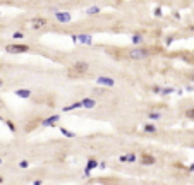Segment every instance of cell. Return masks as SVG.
Wrapping results in <instances>:
<instances>
[{
	"mask_svg": "<svg viewBox=\"0 0 194 185\" xmlns=\"http://www.w3.org/2000/svg\"><path fill=\"white\" fill-rule=\"evenodd\" d=\"M143 41H144V38H143V34H139V33L132 34V43H134V45H141Z\"/></svg>",
	"mask_w": 194,
	"mask_h": 185,
	"instance_id": "18",
	"label": "cell"
},
{
	"mask_svg": "<svg viewBox=\"0 0 194 185\" xmlns=\"http://www.w3.org/2000/svg\"><path fill=\"white\" fill-rule=\"evenodd\" d=\"M143 130H144L146 134H157L158 132L157 127H155L153 123H144V125H143Z\"/></svg>",
	"mask_w": 194,
	"mask_h": 185,
	"instance_id": "16",
	"label": "cell"
},
{
	"mask_svg": "<svg viewBox=\"0 0 194 185\" xmlns=\"http://www.w3.org/2000/svg\"><path fill=\"white\" fill-rule=\"evenodd\" d=\"M189 79H191V81H194V74H191V77H189Z\"/></svg>",
	"mask_w": 194,
	"mask_h": 185,
	"instance_id": "30",
	"label": "cell"
},
{
	"mask_svg": "<svg viewBox=\"0 0 194 185\" xmlns=\"http://www.w3.org/2000/svg\"><path fill=\"white\" fill-rule=\"evenodd\" d=\"M160 89H161V86H151V92H153V94H160Z\"/></svg>",
	"mask_w": 194,
	"mask_h": 185,
	"instance_id": "25",
	"label": "cell"
},
{
	"mask_svg": "<svg viewBox=\"0 0 194 185\" xmlns=\"http://www.w3.org/2000/svg\"><path fill=\"white\" fill-rule=\"evenodd\" d=\"M148 118L151 120V122H155V120H161V118H163V115H161L160 111H149Z\"/></svg>",
	"mask_w": 194,
	"mask_h": 185,
	"instance_id": "17",
	"label": "cell"
},
{
	"mask_svg": "<svg viewBox=\"0 0 194 185\" xmlns=\"http://www.w3.org/2000/svg\"><path fill=\"white\" fill-rule=\"evenodd\" d=\"M189 170H191V171H194V163H192V165H191V166H189Z\"/></svg>",
	"mask_w": 194,
	"mask_h": 185,
	"instance_id": "29",
	"label": "cell"
},
{
	"mask_svg": "<svg viewBox=\"0 0 194 185\" xmlns=\"http://www.w3.org/2000/svg\"><path fill=\"white\" fill-rule=\"evenodd\" d=\"M175 91V89L172 88V86H167V88H161L160 89V94H163V96H167V94H172V92Z\"/></svg>",
	"mask_w": 194,
	"mask_h": 185,
	"instance_id": "19",
	"label": "cell"
},
{
	"mask_svg": "<svg viewBox=\"0 0 194 185\" xmlns=\"http://www.w3.org/2000/svg\"><path fill=\"white\" fill-rule=\"evenodd\" d=\"M14 94L17 98H23V100H28V98H31V89H28V88H21V89H15L14 91Z\"/></svg>",
	"mask_w": 194,
	"mask_h": 185,
	"instance_id": "10",
	"label": "cell"
},
{
	"mask_svg": "<svg viewBox=\"0 0 194 185\" xmlns=\"http://www.w3.org/2000/svg\"><path fill=\"white\" fill-rule=\"evenodd\" d=\"M2 86H4V79L0 77V88H2Z\"/></svg>",
	"mask_w": 194,
	"mask_h": 185,
	"instance_id": "28",
	"label": "cell"
},
{
	"mask_svg": "<svg viewBox=\"0 0 194 185\" xmlns=\"http://www.w3.org/2000/svg\"><path fill=\"white\" fill-rule=\"evenodd\" d=\"M95 168H98V159L96 158H90L88 159V166H86V175H90V171L95 170Z\"/></svg>",
	"mask_w": 194,
	"mask_h": 185,
	"instance_id": "13",
	"label": "cell"
},
{
	"mask_svg": "<svg viewBox=\"0 0 194 185\" xmlns=\"http://www.w3.org/2000/svg\"><path fill=\"white\" fill-rule=\"evenodd\" d=\"M88 72H90V63L84 62V60H79V62L72 63L67 69V75L71 79H79V77H82V75H86Z\"/></svg>",
	"mask_w": 194,
	"mask_h": 185,
	"instance_id": "1",
	"label": "cell"
},
{
	"mask_svg": "<svg viewBox=\"0 0 194 185\" xmlns=\"http://www.w3.org/2000/svg\"><path fill=\"white\" fill-rule=\"evenodd\" d=\"M186 118H189V120H194V108H189V110H186Z\"/></svg>",
	"mask_w": 194,
	"mask_h": 185,
	"instance_id": "22",
	"label": "cell"
},
{
	"mask_svg": "<svg viewBox=\"0 0 194 185\" xmlns=\"http://www.w3.org/2000/svg\"><path fill=\"white\" fill-rule=\"evenodd\" d=\"M19 168H29V161H28V159H23V161H19Z\"/></svg>",
	"mask_w": 194,
	"mask_h": 185,
	"instance_id": "24",
	"label": "cell"
},
{
	"mask_svg": "<svg viewBox=\"0 0 194 185\" xmlns=\"http://www.w3.org/2000/svg\"><path fill=\"white\" fill-rule=\"evenodd\" d=\"M59 120H60L59 113H57V115H50V117H46L45 120H41V127H53V125L59 123Z\"/></svg>",
	"mask_w": 194,
	"mask_h": 185,
	"instance_id": "6",
	"label": "cell"
},
{
	"mask_svg": "<svg viewBox=\"0 0 194 185\" xmlns=\"http://www.w3.org/2000/svg\"><path fill=\"white\" fill-rule=\"evenodd\" d=\"M5 52L7 53H26V52H29V46H28V45L14 43V45H7V46H5Z\"/></svg>",
	"mask_w": 194,
	"mask_h": 185,
	"instance_id": "3",
	"label": "cell"
},
{
	"mask_svg": "<svg viewBox=\"0 0 194 185\" xmlns=\"http://www.w3.org/2000/svg\"><path fill=\"white\" fill-rule=\"evenodd\" d=\"M33 183H34V185H41V183H43V180H34Z\"/></svg>",
	"mask_w": 194,
	"mask_h": 185,
	"instance_id": "27",
	"label": "cell"
},
{
	"mask_svg": "<svg viewBox=\"0 0 194 185\" xmlns=\"http://www.w3.org/2000/svg\"><path fill=\"white\" fill-rule=\"evenodd\" d=\"M77 41H81L82 45H93V36L91 34H77Z\"/></svg>",
	"mask_w": 194,
	"mask_h": 185,
	"instance_id": "12",
	"label": "cell"
},
{
	"mask_svg": "<svg viewBox=\"0 0 194 185\" xmlns=\"http://www.w3.org/2000/svg\"><path fill=\"white\" fill-rule=\"evenodd\" d=\"M77 108H82L81 101H76V103H72V105H67V106H64V108H62V111H74V110H77Z\"/></svg>",
	"mask_w": 194,
	"mask_h": 185,
	"instance_id": "15",
	"label": "cell"
},
{
	"mask_svg": "<svg viewBox=\"0 0 194 185\" xmlns=\"http://www.w3.org/2000/svg\"><path fill=\"white\" fill-rule=\"evenodd\" d=\"M119 161L120 163H136L138 156H136V153H126V154L119 156Z\"/></svg>",
	"mask_w": 194,
	"mask_h": 185,
	"instance_id": "9",
	"label": "cell"
},
{
	"mask_svg": "<svg viewBox=\"0 0 194 185\" xmlns=\"http://www.w3.org/2000/svg\"><path fill=\"white\" fill-rule=\"evenodd\" d=\"M139 163L144 165V166H151V165L157 163V158H155L153 154H148V153H144V154H141V158H139Z\"/></svg>",
	"mask_w": 194,
	"mask_h": 185,
	"instance_id": "8",
	"label": "cell"
},
{
	"mask_svg": "<svg viewBox=\"0 0 194 185\" xmlns=\"http://www.w3.org/2000/svg\"><path fill=\"white\" fill-rule=\"evenodd\" d=\"M2 182H4V178H2V177H0V183H2Z\"/></svg>",
	"mask_w": 194,
	"mask_h": 185,
	"instance_id": "31",
	"label": "cell"
},
{
	"mask_svg": "<svg viewBox=\"0 0 194 185\" xmlns=\"http://www.w3.org/2000/svg\"><path fill=\"white\" fill-rule=\"evenodd\" d=\"M0 120H4V118H2V117H0Z\"/></svg>",
	"mask_w": 194,
	"mask_h": 185,
	"instance_id": "33",
	"label": "cell"
},
{
	"mask_svg": "<svg viewBox=\"0 0 194 185\" xmlns=\"http://www.w3.org/2000/svg\"><path fill=\"white\" fill-rule=\"evenodd\" d=\"M96 84L101 86V88H113L115 86V81L108 75H98L96 77Z\"/></svg>",
	"mask_w": 194,
	"mask_h": 185,
	"instance_id": "5",
	"label": "cell"
},
{
	"mask_svg": "<svg viewBox=\"0 0 194 185\" xmlns=\"http://www.w3.org/2000/svg\"><path fill=\"white\" fill-rule=\"evenodd\" d=\"M0 165H2V158H0Z\"/></svg>",
	"mask_w": 194,
	"mask_h": 185,
	"instance_id": "32",
	"label": "cell"
},
{
	"mask_svg": "<svg viewBox=\"0 0 194 185\" xmlns=\"http://www.w3.org/2000/svg\"><path fill=\"white\" fill-rule=\"evenodd\" d=\"M151 53H153V50H151V48H146V46H136V48L127 50L126 57L129 60H144V58H148Z\"/></svg>",
	"mask_w": 194,
	"mask_h": 185,
	"instance_id": "2",
	"label": "cell"
},
{
	"mask_svg": "<svg viewBox=\"0 0 194 185\" xmlns=\"http://www.w3.org/2000/svg\"><path fill=\"white\" fill-rule=\"evenodd\" d=\"M12 38H14V40H23V38H24V33H21V31H15V33H12Z\"/></svg>",
	"mask_w": 194,
	"mask_h": 185,
	"instance_id": "23",
	"label": "cell"
},
{
	"mask_svg": "<svg viewBox=\"0 0 194 185\" xmlns=\"http://www.w3.org/2000/svg\"><path fill=\"white\" fill-rule=\"evenodd\" d=\"M53 14H55L57 22H60V24H67V22H71V21H72V14H71V12H65V11H55Z\"/></svg>",
	"mask_w": 194,
	"mask_h": 185,
	"instance_id": "4",
	"label": "cell"
},
{
	"mask_svg": "<svg viewBox=\"0 0 194 185\" xmlns=\"http://www.w3.org/2000/svg\"><path fill=\"white\" fill-rule=\"evenodd\" d=\"M46 24H48V19H46V17H33V19H31V28H33V29L45 28Z\"/></svg>",
	"mask_w": 194,
	"mask_h": 185,
	"instance_id": "7",
	"label": "cell"
},
{
	"mask_svg": "<svg viewBox=\"0 0 194 185\" xmlns=\"http://www.w3.org/2000/svg\"><path fill=\"white\" fill-rule=\"evenodd\" d=\"M4 122H5V125H7V127H9V130H11V132H12V134H15V132H17V129H15L14 122H11V120H5V118H4Z\"/></svg>",
	"mask_w": 194,
	"mask_h": 185,
	"instance_id": "21",
	"label": "cell"
},
{
	"mask_svg": "<svg viewBox=\"0 0 194 185\" xmlns=\"http://www.w3.org/2000/svg\"><path fill=\"white\" fill-rule=\"evenodd\" d=\"M81 105H82V108H88V110H91V108H95L96 106V100L95 98H82L81 100Z\"/></svg>",
	"mask_w": 194,
	"mask_h": 185,
	"instance_id": "11",
	"label": "cell"
},
{
	"mask_svg": "<svg viewBox=\"0 0 194 185\" xmlns=\"http://www.w3.org/2000/svg\"><path fill=\"white\" fill-rule=\"evenodd\" d=\"M155 15H157V17H160V15H161V9H160V7L155 9Z\"/></svg>",
	"mask_w": 194,
	"mask_h": 185,
	"instance_id": "26",
	"label": "cell"
},
{
	"mask_svg": "<svg viewBox=\"0 0 194 185\" xmlns=\"http://www.w3.org/2000/svg\"><path fill=\"white\" fill-rule=\"evenodd\" d=\"M60 132H62V136H65V137H76V134L74 132H71V130H67L65 127H60Z\"/></svg>",
	"mask_w": 194,
	"mask_h": 185,
	"instance_id": "20",
	"label": "cell"
},
{
	"mask_svg": "<svg viewBox=\"0 0 194 185\" xmlns=\"http://www.w3.org/2000/svg\"><path fill=\"white\" fill-rule=\"evenodd\" d=\"M101 12V7L100 5H91V7H88L84 11V14L86 15H96V14H100Z\"/></svg>",
	"mask_w": 194,
	"mask_h": 185,
	"instance_id": "14",
	"label": "cell"
}]
</instances>
